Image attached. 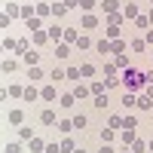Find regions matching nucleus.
Listing matches in <instances>:
<instances>
[{
    "label": "nucleus",
    "instance_id": "nucleus-29",
    "mask_svg": "<svg viewBox=\"0 0 153 153\" xmlns=\"http://www.w3.org/2000/svg\"><path fill=\"white\" fill-rule=\"evenodd\" d=\"M58 129H61V132H65V135H68V132L74 129V120H61V123H58Z\"/></svg>",
    "mask_w": 153,
    "mask_h": 153
},
{
    "label": "nucleus",
    "instance_id": "nucleus-25",
    "mask_svg": "<svg viewBox=\"0 0 153 153\" xmlns=\"http://www.w3.org/2000/svg\"><path fill=\"white\" fill-rule=\"evenodd\" d=\"M107 40H120V28H117V25L107 28Z\"/></svg>",
    "mask_w": 153,
    "mask_h": 153
},
{
    "label": "nucleus",
    "instance_id": "nucleus-5",
    "mask_svg": "<svg viewBox=\"0 0 153 153\" xmlns=\"http://www.w3.org/2000/svg\"><path fill=\"white\" fill-rule=\"evenodd\" d=\"M95 25H98V19L92 16V12H86V16H83V28H86V31H92Z\"/></svg>",
    "mask_w": 153,
    "mask_h": 153
},
{
    "label": "nucleus",
    "instance_id": "nucleus-24",
    "mask_svg": "<svg viewBox=\"0 0 153 153\" xmlns=\"http://www.w3.org/2000/svg\"><path fill=\"white\" fill-rule=\"evenodd\" d=\"M95 74V65H80V76H92Z\"/></svg>",
    "mask_w": 153,
    "mask_h": 153
},
{
    "label": "nucleus",
    "instance_id": "nucleus-56",
    "mask_svg": "<svg viewBox=\"0 0 153 153\" xmlns=\"http://www.w3.org/2000/svg\"><path fill=\"white\" fill-rule=\"evenodd\" d=\"M147 19H150V25H153V9H150V16H147Z\"/></svg>",
    "mask_w": 153,
    "mask_h": 153
},
{
    "label": "nucleus",
    "instance_id": "nucleus-21",
    "mask_svg": "<svg viewBox=\"0 0 153 153\" xmlns=\"http://www.w3.org/2000/svg\"><path fill=\"white\" fill-rule=\"evenodd\" d=\"M120 9V0H104V12H117Z\"/></svg>",
    "mask_w": 153,
    "mask_h": 153
},
{
    "label": "nucleus",
    "instance_id": "nucleus-10",
    "mask_svg": "<svg viewBox=\"0 0 153 153\" xmlns=\"http://www.w3.org/2000/svg\"><path fill=\"white\" fill-rule=\"evenodd\" d=\"M31 150L34 153H46V144L40 141V138H31Z\"/></svg>",
    "mask_w": 153,
    "mask_h": 153
},
{
    "label": "nucleus",
    "instance_id": "nucleus-44",
    "mask_svg": "<svg viewBox=\"0 0 153 153\" xmlns=\"http://www.w3.org/2000/svg\"><path fill=\"white\" fill-rule=\"evenodd\" d=\"M76 37H80L76 31H65V40H68V43H76Z\"/></svg>",
    "mask_w": 153,
    "mask_h": 153
},
{
    "label": "nucleus",
    "instance_id": "nucleus-23",
    "mask_svg": "<svg viewBox=\"0 0 153 153\" xmlns=\"http://www.w3.org/2000/svg\"><path fill=\"white\" fill-rule=\"evenodd\" d=\"M147 150V144L144 141H138V138H135V141H132V153H144Z\"/></svg>",
    "mask_w": 153,
    "mask_h": 153
},
{
    "label": "nucleus",
    "instance_id": "nucleus-16",
    "mask_svg": "<svg viewBox=\"0 0 153 153\" xmlns=\"http://www.w3.org/2000/svg\"><path fill=\"white\" fill-rule=\"evenodd\" d=\"M49 80H55V83H58V80H68V74H65V71H58V68H52V74H49Z\"/></svg>",
    "mask_w": 153,
    "mask_h": 153
},
{
    "label": "nucleus",
    "instance_id": "nucleus-46",
    "mask_svg": "<svg viewBox=\"0 0 153 153\" xmlns=\"http://www.w3.org/2000/svg\"><path fill=\"white\" fill-rule=\"evenodd\" d=\"M9 95H12V98H22V95H25V89H19V86H12V89H9Z\"/></svg>",
    "mask_w": 153,
    "mask_h": 153
},
{
    "label": "nucleus",
    "instance_id": "nucleus-26",
    "mask_svg": "<svg viewBox=\"0 0 153 153\" xmlns=\"http://www.w3.org/2000/svg\"><path fill=\"white\" fill-rule=\"evenodd\" d=\"M89 46H92L89 37H76V49H89Z\"/></svg>",
    "mask_w": 153,
    "mask_h": 153
},
{
    "label": "nucleus",
    "instance_id": "nucleus-13",
    "mask_svg": "<svg viewBox=\"0 0 153 153\" xmlns=\"http://www.w3.org/2000/svg\"><path fill=\"white\" fill-rule=\"evenodd\" d=\"M74 101H76V98H74V92H71V95H61L58 104H61V107H74Z\"/></svg>",
    "mask_w": 153,
    "mask_h": 153
},
{
    "label": "nucleus",
    "instance_id": "nucleus-28",
    "mask_svg": "<svg viewBox=\"0 0 153 153\" xmlns=\"http://www.w3.org/2000/svg\"><path fill=\"white\" fill-rule=\"evenodd\" d=\"M46 34H49V40H58V37H65V31H61V28H49Z\"/></svg>",
    "mask_w": 153,
    "mask_h": 153
},
{
    "label": "nucleus",
    "instance_id": "nucleus-39",
    "mask_svg": "<svg viewBox=\"0 0 153 153\" xmlns=\"http://www.w3.org/2000/svg\"><path fill=\"white\" fill-rule=\"evenodd\" d=\"M113 65H117V68H129V58H126V55H117V61H113Z\"/></svg>",
    "mask_w": 153,
    "mask_h": 153
},
{
    "label": "nucleus",
    "instance_id": "nucleus-40",
    "mask_svg": "<svg viewBox=\"0 0 153 153\" xmlns=\"http://www.w3.org/2000/svg\"><path fill=\"white\" fill-rule=\"evenodd\" d=\"M31 12H34V6H31V3H25V6H22V12H19V16H25V19H31Z\"/></svg>",
    "mask_w": 153,
    "mask_h": 153
},
{
    "label": "nucleus",
    "instance_id": "nucleus-6",
    "mask_svg": "<svg viewBox=\"0 0 153 153\" xmlns=\"http://www.w3.org/2000/svg\"><path fill=\"white\" fill-rule=\"evenodd\" d=\"M55 55H58L61 61H65V58L71 55V46H68V43H58V46H55Z\"/></svg>",
    "mask_w": 153,
    "mask_h": 153
},
{
    "label": "nucleus",
    "instance_id": "nucleus-2",
    "mask_svg": "<svg viewBox=\"0 0 153 153\" xmlns=\"http://www.w3.org/2000/svg\"><path fill=\"white\" fill-rule=\"evenodd\" d=\"M138 107H141V110H153V98L144 92V95H138Z\"/></svg>",
    "mask_w": 153,
    "mask_h": 153
},
{
    "label": "nucleus",
    "instance_id": "nucleus-33",
    "mask_svg": "<svg viewBox=\"0 0 153 153\" xmlns=\"http://www.w3.org/2000/svg\"><path fill=\"white\" fill-rule=\"evenodd\" d=\"M22 12V6H16V3H6V16H19Z\"/></svg>",
    "mask_w": 153,
    "mask_h": 153
},
{
    "label": "nucleus",
    "instance_id": "nucleus-43",
    "mask_svg": "<svg viewBox=\"0 0 153 153\" xmlns=\"http://www.w3.org/2000/svg\"><path fill=\"white\" fill-rule=\"evenodd\" d=\"M113 86H120V80H117V76H107V80H104V89H113Z\"/></svg>",
    "mask_w": 153,
    "mask_h": 153
},
{
    "label": "nucleus",
    "instance_id": "nucleus-1",
    "mask_svg": "<svg viewBox=\"0 0 153 153\" xmlns=\"http://www.w3.org/2000/svg\"><path fill=\"white\" fill-rule=\"evenodd\" d=\"M22 61H25V65H28V68H34L37 61H40V52H31V49H28V52L22 55Z\"/></svg>",
    "mask_w": 153,
    "mask_h": 153
},
{
    "label": "nucleus",
    "instance_id": "nucleus-52",
    "mask_svg": "<svg viewBox=\"0 0 153 153\" xmlns=\"http://www.w3.org/2000/svg\"><path fill=\"white\" fill-rule=\"evenodd\" d=\"M98 153H117V150H113V147H110V144H104V147H101V150H98Z\"/></svg>",
    "mask_w": 153,
    "mask_h": 153
},
{
    "label": "nucleus",
    "instance_id": "nucleus-58",
    "mask_svg": "<svg viewBox=\"0 0 153 153\" xmlns=\"http://www.w3.org/2000/svg\"><path fill=\"white\" fill-rule=\"evenodd\" d=\"M0 52H3V43H0Z\"/></svg>",
    "mask_w": 153,
    "mask_h": 153
},
{
    "label": "nucleus",
    "instance_id": "nucleus-38",
    "mask_svg": "<svg viewBox=\"0 0 153 153\" xmlns=\"http://www.w3.org/2000/svg\"><path fill=\"white\" fill-rule=\"evenodd\" d=\"M19 138H22V141H31L34 132H31V129H19Z\"/></svg>",
    "mask_w": 153,
    "mask_h": 153
},
{
    "label": "nucleus",
    "instance_id": "nucleus-42",
    "mask_svg": "<svg viewBox=\"0 0 153 153\" xmlns=\"http://www.w3.org/2000/svg\"><path fill=\"white\" fill-rule=\"evenodd\" d=\"M80 9H86V12L95 9V0H80Z\"/></svg>",
    "mask_w": 153,
    "mask_h": 153
},
{
    "label": "nucleus",
    "instance_id": "nucleus-12",
    "mask_svg": "<svg viewBox=\"0 0 153 153\" xmlns=\"http://www.w3.org/2000/svg\"><path fill=\"white\" fill-rule=\"evenodd\" d=\"M107 129H113V132L123 129V117H110V120H107Z\"/></svg>",
    "mask_w": 153,
    "mask_h": 153
},
{
    "label": "nucleus",
    "instance_id": "nucleus-35",
    "mask_svg": "<svg viewBox=\"0 0 153 153\" xmlns=\"http://www.w3.org/2000/svg\"><path fill=\"white\" fill-rule=\"evenodd\" d=\"M65 74H68V80H80V68H68Z\"/></svg>",
    "mask_w": 153,
    "mask_h": 153
},
{
    "label": "nucleus",
    "instance_id": "nucleus-34",
    "mask_svg": "<svg viewBox=\"0 0 153 153\" xmlns=\"http://www.w3.org/2000/svg\"><path fill=\"white\" fill-rule=\"evenodd\" d=\"M9 71H16V58H6L3 61V74H9Z\"/></svg>",
    "mask_w": 153,
    "mask_h": 153
},
{
    "label": "nucleus",
    "instance_id": "nucleus-32",
    "mask_svg": "<svg viewBox=\"0 0 153 153\" xmlns=\"http://www.w3.org/2000/svg\"><path fill=\"white\" fill-rule=\"evenodd\" d=\"M123 141L132 144V141H135V129H126V132H123Z\"/></svg>",
    "mask_w": 153,
    "mask_h": 153
},
{
    "label": "nucleus",
    "instance_id": "nucleus-49",
    "mask_svg": "<svg viewBox=\"0 0 153 153\" xmlns=\"http://www.w3.org/2000/svg\"><path fill=\"white\" fill-rule=\"evenodd\" d=\"M3 150H6V153H22V147H19V144H6Z\"/></svg>",
    "mask_w": 153,
    "mask_h": 153
},
{
    "label": "nucleus",
    "instance_id": "nucleus-31",
    "mask_svg": "<svg viewBox=\"0 0 153 153\" xmlns=\"http://www.w3.org/2000/svg\"><path fill=\"white\" fill-rule=\"evenodd\" d=\"M123 104H126V107H135V104H138V98H135V95L129 92V95H126V98H123Z\"/></svg>",
    "mask_w": 153,
    "mask_h": 153
},
{
    "label": "nucleus",
    "instance_id": "nucleus-60",
    "mask_svg": "<svg viewBox=\"0 0 153 153\" xmlns=\"http://www.w3.org/2000/svg\"><path fill=\"white\" fill-rule=\"evenodd\" d=\"M31 3H34V0H31Z\"/></svg>",
    "mask_w": 153,
    "mask_h": 153
},
{
    "label": "nucleus",
    "instance_id": "nucleus-4",
    "mask_svg": "<svg viewBox=\"0 0 153 153\" xmlns=\"http://www.w3.org/2000/svg\"><path fill=\"white\" fill-rule=\"evenodd\" d=\"M40 123L43 126H55V110H43L40 113Z\"/></svg>",
    "mask_w": 153,
    "mask_h": 153
},
{
    "label": "nucleus",
    "instance_id": "nucleus-22",
    "mask_svg": "<svg viewBox=\"0 0 153 153\" xmlns=\"http://www.w3.org/2000/svg\"><path fill=\"white\" fill-rule=\"evenodd\" d=\"M65 12H68V6H65V3H55V6H52V16H55V19H61Z\"/></svg>",
    "mask_w": 153,
    "mask_h": 153
},
{
    "label": "nucleus",
    "instance_id": "nucleus-30",
    "mask_svg": "<svg viewBox=\"0 0 153 153\" xmlns=\"http://www.w3.org/2000/svg\"><path fill=\"white\" fill-rule=\"evenodd\" d=\"M101 138H104V144H110L113 138H117V132H113V129H104V132H101Z\"/></svg>",
    "mask_w": 153,
    "mask_h": 153
},
{
    "label": "nucleus",
    "instance_id": "nucleus-9",
    "mask_svg": "<svg viewBox=\"0 0 153 153\" xmlns=\"http://www.w3.org/2000/svg\"><path fill=\"white\" fill-rule=\"evenodd\" d=\"M123 16H126V19H138L141 12H138V6H135V3H129V6L123 9Z\"/></svg>",
    "mask_w": 153,
    "mask_h": 153
},
{
    "label": "nucleus",
    "instance_id": "nucleus-15",
    "mask_svg": "<svg viewBox=\"0 0 153 153\" xmlns=\"http://www.w3.org/2000/svg\"><path fill=\"white\" fill-rule=\"evenodd\" d=\"M58 150H61V153H71V150H74V141H71V138H61Z\"/></svg>",
    "mask_w": 153,
    "mask_h": 153
},
{
    "label": "nucleus",
    "instance_id": "nucleus-36",
    "mask_svg": "<svg viewBox=\"0 0 153 153\" xmlns=\"http://www.w3.org/2000/svg\"><path fill=\"white\" fill-rule=\"evenodd\" d=\"M22 120H25V117H22V110H12V113H9V123H16V126H19Z\"/></svg>",
    "mask_w": 153,
    "mask_h": 153
},
{
    "label": "nucleus",
    "instance_id": "nucleus-48",
    "mask_svg": "<svg viewBox=\"0 0 153 153\" xmlns=\"http://www.w3.org/2000/svg\"><path fill=\"white\" fill-rule=\"evenodd\" d=\"M144 46H147L144 40H135V43H132V49H135V52H144Z\"/></svg>",
    "mask_w": 153,
    "mask_h": 153
},
{
    "label": "nucleus",
    "instance_id": "nucleus-20",
    "mask_svg": "<svg viewBox=\"0 0 153 153\" xmlns=\"http://www.w3.org/2000/svg\"><path fill=\"white\" fill-rule=\"evenodd\" d=\"M40 95H43L46 101H55V86H46V89H43V92H40Z\"/></svg>",
    "mask_w": 153,
    "mask_h": 153
},
{
    "label": "nucleus",
    "instance_id": "nucleus-7",
    "mask_svg": "<svg viewBox=\"0 0 153 153\" xmlns=\"http://www.w3.org/2000/svg\"><path fill=\"white\" fill-rule=\"evenodd\" d=\"M110 52L123 55V52H126V40H110Z\"/></svg>",
    "mask_w": 153,
    "mask_h": 153
},
{
    "label": "nucleus",
    "instance_id": "nucleus-3",
    "mask_svg": "<svg viewBox=\"0 0 153 153\" xmlns=\"http://www.w3.org/2000/svg\"><path fill=\"white\" fill-rule=\"evenodd\" d=\"M49 12H52V6H49V3H37V6H34V16H37V19L49 16Z\"/></svg>",
    "mask_w": 153,
    "mask_h": 153
},
{
    "label": "nucleus",
    "instance_id": "nucleus-27",
    "mask_svg": "<svg viewBox=\"0 0 153 153\" xmlns=\"http://www.w3.org/2000/svg\"><path fill=\"white\" fill-rule=\"evenodd\" d=\"M28 28H31V31H40V28H43V22L34 16V19H28Z\"/></svg>",
    "mask_w": 153,
    "mask_h": 153
},
{
    "label": "nucleus",
    "instance_id": "nucleus-37",
    "mask_svg": "<svg viewBox=\"0 0 153 153\" xmlns=\"http://www.w3.org/2000/svg\"><path fill=\"white\" fill-rule=\"evenodd\" d=\"M123 126H126V129H135L138 120H135V117H123Z\"/></svg>",
    "mask_w": 153,
    "mask_h": 153
},
{
    "label": "nucleus",
    "instance_id": "nucleus-45",
    "mask_svg": "<svg viewBox=\"0 0 153 153\" xmlns=\"http://www.w3.org/2000/svg\"><path fill=\"white\" fill-rule=\"evenodd\" d=\"M19 46V40H12V37H6V40H3V49H16Z\"/></svg>",
    "mask_w": 153,
    "mask_h": 153
},
{
    "label": "nucleus",
    "instance_id": "nucleus-53",
    "mask_svg": "<svg viewBox=\"0 0 153 153\" xmlns=\"http://www.w3.org/2000/svg\"><path fill=\"white\" fill-rule=\"evenodd\" d=\"M144 43H153V31H147V40Z\"/></svg>",
    "mask_w": 153,
    "mask_h": 153
},
{
    "label": "nucleus",
    "instance_id": "nucleus-19",
    "mask_svg": "<svg viewBox=\"0 0 153 153\" xmlns=\"http://www.w3.org/2000/svg\"><path fill=\"white\" fill-rule=\"evenodd\" d=\"M37 95H40V92H37V89H34V86H28V89H25V95H22V98H25V101H34Z\"/></svg>",
    "mask_w": 153,
    "mask_h": 153
},
{
    "label": "nucleus",
    "instance_id": "nucleus-50",
    "mask_svg": "<svg viewBox=\"0 0 153 153\" xmlns=\"http://www.w3.org/2000/svg\"><path fill=\"white\" fill-rule=\"evenodd\" d=\"M0 28H9V16L6 12H0Z\"/></svg>",
    "mask_w": 153,
    "mask_h": 153
},
{
    "label": "nucleus",
    "instance_id": "nucleus-47",
    "mask_svg": "<svg viewBox=\"0 0 153 153\" xmlns=\"http://www.w3.org/2000/svg\"><path fill=\"white\" fill-rule=\"evenodd\" d=\"M107 22H110V25H120V22H123V16H120V12H110V19H107Z\"/></svg>",
    "mask_w": 153,
    "mask_h": 153
},
{
    "label": "nucleus",
    "instance_id": "nucleus-55",
    "mask_svg": "<svg viewBox=\"0 0 153 153\" xmlns=\"http://www.w3.org/2000/svg\"><path fill=\"white\" fill-rule=\"evenodd\" d=\"M71 153H86V150H76V147H74V150H71Z\"/></svg>",
    "mask_w": 153,
    "mask_h": 153
},
{
    "label": "nucleus",
    "instance_id": "nucleus-41",
    "mask_svg": "<svg viewBox=\"0 0 153 153\" xmlns=\"http://www.w3.org/2000/svg\"><path fill=\"white\" fill-rule=\"evenodd\" d=\"M83 126H86V117H83V113H80V117H74V129H83Z\"/></svg>",
    "mask_w": 153,
    "mask_h": 153
},
{
    "label": "nucleus",
    "instance_id": "nucleus-14",
    "mask_svg": "<svg viewBox=\"0 0 153 153\" xmlns=\"http://www.w3.org/2000/svg\"><path fill=\"white\" fill-rule=\"evenodd\" d=\"M28 76H31V80H43V76H46V74H43L40 68H37V65H34V68H28Z\"/></svg>",
    "mask_w": 153,
    "mask_h": 153
},
{
    "label": "nucleus",
    "instance_id": "nucleus-17",
    "mask_svg": "<svg viewBox=\"0 0 153 153\" xmlns=\"http://www.w3.org/2000/svg\"><path fill=\"white\" fill-rule=\"evenodd\" d=\"M46 40H49V34H46V31H34V43H37V46L46 43Z\"/></svg>",
    "mask_w": 153,
    "mask_h": 153
},
{
    "label": "nucleus",
    "instance_id": "nucleus-57",
    "mask_svg": "<svg viewBox=\"0 0 153 153\" xmlns=\"http://www.w3.org/2000/svg\"><path fill=\"white\" fill-rule=\"evenodd\" d=\"M147 147H150V150H153V141H150V144H147Z\"/></svg>",
    "mask_w": 153,
    "mask_h": 153
},
{
    "label": "nucleus",
    "instance_id": "nucleus-61",
    "mask_svg": "<svg viewBox=\"0 0 153 153\" xmlns=\"http://www.w3.org/2000/svg\"><path fill=\"white\" fill-rule=\"evenodd\" d=\"M150 3H153V0H150Z\"/></svg>",
    "mask_w": 153,
    "mask_h": 153
},
{
    "label": "nucleus",
    "instance_id": "nucleus-8",
    "mask_svg": "<svg viewBox=\"0 0 153 153\" xmlns=\"http://www.w3.org/2000/svg\"><path fill=\"white\" fill-rule=\"evenodd\" d=\"M89 95H92V89H89V86H76V89H74V98H89Z\"/></svg>",
    "mask_w": 153,
    "mask_h": 153
},
{
    "label": "nucleus",
    "instance_id": "nucleus-11",
    "mask_svg": "<svg viewBox=\"0 0 153 153\" xmlns=\"http://www.w3.org/2000/svg\"><path fill=\"white\" fill-rule=\"evenodd\" d=\"M92 104L104 110V107H107V95H92Z\"/></svg>",
    "mask_w": 153,
    "mask_h": 153
},
{
    "label": "nucleus",
    "instance_id": "nucleus-54",
    "mask_svg": "<svg viewBox=\"0 0 153 153\" xmlns=\"http://www.w3.org/2000/svg\"><path fill=\"white\" fill-rule=\"evenodd\" d=\"M144 92H147V95H150V98H153V86H147V89H144Z\"/></svg>",
    "mask_w": 153,
    "mask_h": 153
},
{
    "label": "nucleus",
    "instance_id": "nucleus-59",
    "mask_svg": "<svg viewBox=\"0 0 153 153\" xmlns=\"http://www.w3.org/2000/svg\"><path fill=\"white\" fill-rule=\"evenodd\" d=\"M123 153H132V150H123Z\"/></svg>",
    "mask_w": 153,
    "mask_h": 153
},
{
    "label": "nucleus",
    "instance_id": "nucleus-51",
    "mask_svg": "<svg viewBox=\"0 0 153 153\" xmlns=\"http://www.w3.org/2000/svg\"><path fill=\"white\" fill-rule=\"evenodd\" d=\"M65 6H68V9H74V6H80V0H65Z\"/></svg>",
    "mask_w": 153,
    "mask_h": 153
},
{
    "label": "nucleus",
    "instance_id": "nucleus-18",
    "mask_svg": "<svg viewBox=\"0 0 153 153\" xmlns=\"http://www.w3.org/2000/svg\"><path fill=\"white\" fill-rule=\"evenodd\" d=\"M95 49H98V52H110V40H107V37H104V40H98Z\"/></svg>",
    "mask_w": 153,
    "mask_h": 153
}]
</instances>
